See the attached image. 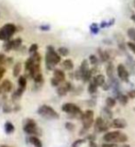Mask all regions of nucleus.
Listing matches in <instances>:
<instances>
[{
	"label": "nucleus",
	"instance_id": "nucleus-2",
	"mask_svg": "<svg viewBox=\"0 0 135 147\" xmlns=\"http://www.w3.org/2000/svg\"><path fill=\"white\" fill-rule=\"evenodd\" d=\"M129 139V137L125 133L119 131H112L106 132L103 136V141L106 142H113V144H123L126 142Z\"/></svg>",
	"mask_w": 135,
	"mask_h": 147
},
{
	"label": "nucleus",
	"instance_id": "nucleus-1",
	"mask_svg": "<svg viewBox=\"0 0 135 147\" xmlns=\"http://www.w3.org/2000/svg\"><path fill=\"white\" fill-rule=\"evenodd\" d=\"M61 62V55L54 50L53 46H47V52L45 55V64L48 70H54L55 65Z\"/></svg>",
	"mask_w": 135,
	"mask_h": 147
},
{
	"label": "nucleus",
	"instance_id": "nucleus-18",
	"mask_svg": "<svg viewBox=\"0 0 135 147\" xmlns=\"http://www.w3.org/2000/svg\"><path fill=\"white\" fill-rule=\"evenodd\" d=\"M106 74L108 76L109 78H111L114 76V74H115V69H114V65L113 63L111 62H108L107 63V66H106Z\"/></svg>",
	"mask_w": 135,
	"mask_h": 147
},
{
	"label": "nucleus",
	"instance_id": "nucleus-13",
	"mask_svg": "<svg viewBox=\"0 0 135 147\" xmlns=\"http://www.w3.org/2000/svg\"><path fill=\"white\" fill-rule=\"evenodd\" d=\"M92 81L95 83L97 86H102L106 83V77L102 74H97L92 78Z\"/></svg>",
	"mask_w": 135,
	"mask_h": 147
},
{
	"label": "nucleus",
	"instance_id": "nucleus-44",
	"mask_svg": "<svg viewBox=\"0 0 135 147\" xmlns=\"http://www.w3.org/2000/svg\"><path fill=\"white\" fill-rule=\"evenodd\" d=\"M6 61H7L6 56H5L3 53H0V65L4 64L5 63H6Z\"/></svg>",
	"mask_w": 135,
	"mask_h": 147
},
{
	"label": "nucleus",
	"instance_id": "nucleus-37",
	"mask_svg": "<svg viewBox=\"0 0 135 147\" xmlns=\"http://www.w3.org/2000/svg\"><path fill=\"white\" fill-rule=\"evenodd\" d=\"M85 139H77L74 141L73 144H72V147H79V146H81L83 144H85Z\"/></svg>",
	"mask_w": 135,
	"mask_h": 147
},
{
	"label": "nucleus",
	"instance_id": "nucleus-27",
	"mask_svg": "<svg viewBox=\"0 0 135 147\" xmlns=\"http://www.w3.org/2000/svg\"><path fill=\"white\" fill-rule=\"evenodd\" d=\"M14 131H15V126H14L11 122L7 121L5 123V131H6L7 134H10Z\"/></svg>",
	"mask_w": 135,
	"mask_h": 147
},
{
	"label": "nucleus",
	"instance_id": "nucleus-31",
	"mask_svg": "<svg viewBox=\"0 0 135 147\" xmlns=\"http://www.w3.org/2000/svg\"><path fill=\"white\" fill-rule=\"evenodd\" d=\"M3 47H4V50L6 51V52H9V51L13 50V40H6L4 45H3Z\"/></svg>",
	"mask_w": 135,
	"mask_h": 147
},
{
	"label": "nucleus",
	"instance_id": "nucleus-16",
	"mask_svg": "<svg viewBox=\"0 0 135 147\" xmlns=\"http://www.w3.org/2000/svg\"><path fill=\"white\" fill-rule=\"evenodd\" d=\"M117 100H119V102L122 105L125 106L129 102V96L128 95L122 94V93H120V92H117Z\"/></svg>",
	"mask_w": 135,
	"mask_h": 147
},
{
	"label": "nucleus",
	"instance_id": "nucleus-30",
	"mask_svg": "<svg viewBox=\"0 0 135 147\" xmlns=\"http://www.w3.org/2000/svg\"><path fill=\"white\" fill-rule=\"evenodd\" d=\"M32 78H33V80L36 84H41V83H43V74H41V72L35 74Z\"/></svg>",
	"mask_w": 135,
	"mask_h": 147
},
{
	"label": "nucleus",
	"instance_id": "nucleus-14",
	"mask_svg": "<svg viewBox=\"0 0 135 147\" xmlns=\"http://www.w3.org/2000/svg\"><path fill=\"white\" fill-rule=\"evenodd\" d=\"M12 89V83L6 79L2 82V84L0 85V90H1V93H8L10 92Z\"/></svg>",
	"mask_w": 135,
	"mask_h": 147
},
{
	"label": "nucleus",
	"instance_id": "nucleus-9",
	"mask_svg": "<svg viewBox=\"0 0 135 147\" xmlns=\"http://www.w3.org/2000/svg\"><path fill=\"white\" fill-rule=\"evenodd\" d=\"M109 124L106 121V119H104L102 117H99L96 119V121L94 122V129L95 131L97 132H105L109 130Z\"/></svg>",
	"mask_w": 135,
	"mask_h": 147
},
{
	"label": "nucleus",
	"instance_id": "nucleus-7",
	"mask_svg": "<svg viewBox=\"0 0 135 147\" xmlns=\"http://www.w3.org/2000/svg\"><path fill=\"white\" fill-rule=\"evenodd\" d=\"M81 121H82V123H83V128H85L86 130H89L90 127L95 122L94 111H93L92 109H86V111L83 113Z\"/></svg>",
	"mask_w": 135,
	"mask_h": 147
},
{
	"label": "nucleus",
	"instance_id": "nucleus-43",
	"mask_svg": "<svg viewBox=\"0 0 135 147\" xmlns=\"http://www.w3.org/2000/svg\"><path fill=\"white\" fill-rule=\"evenodd\" d=\"M102 147H119L116 144H113V142H106V144H102Z\"/></svg>",
	"mask_w": 135,
	"mask_h": 147
},
{
	"label": "nucleus",
	"instance_id": "nucleus-48",
	"mask_svg": "<svg viewBox=\"0 0 135 147\" xmlns=\"http://www.w3.org/2000/svg\"><path fill=\"white\" fill-rule=\"evenodd\" d=\"M131 20L135 23V14H132V15L131 16Z\"/></svg>",
	"mask_w": 135,
	"mask_h": 147
},
{
	"label": "nucleus",
	"instance_id": "nucleus-40",
	"mask_svg": "<svg viewBox=\"0 0 135 147\" xmlns=\"http://www.w3.org/2000/svg\"><path fill=\"white\" fill-rule=\"evenodd\" d=\"M74 128H76V126H74V123H72V122H66L65 123V129L67 131H74Z\"/></svg>",
	"mask_w": 135,
	"mask_h": 147
},
{
	"label": "nucleus",
	"instance_id": "nucleus-4",
	"mask_svg": "<svg viewBox=\"0 0 135 147\" xmlns=\"http://www.w3.org/2000/svg\"><path fill=\"white\" fill-rule=\"evenodd\" d=\"M38 114L41 117L48 119H58L59 114L55 111V109L48 105H43L38 109Z\"/></svg>",
	"mask_w": 135,
	"mask_h": 147
},
{
	"label": "nucleus",
	"instance_id": "nucleus-51",
	"mask_svg": "<svg viewBox=\"0 0 135 147\" xmlns=\"http://www.w3.org/2000/svg\"><path fill=\"white\" fill-rule=\"evenodd\" d=\"M133 7H134V8H135V0L133 1Z\"/></svg>",
	"mask_w": 135,
	"mask_h": 147
},
{
	"label": "nucleus",
	"instance_id": "nucleus-25",
	"mask_svg": "<svg viewBox=\"0 0 135 147\" xmlns=\"http://www.w3.org/2000/svg\"><path fill=\"white\" fill-rule=\"evenodd\" d=\"M116 104H117V99L112 98V96H108V98H106V106L107 107L112 109L115 107Z\"/></svg>",
	"mask_w": 135,
	"mask_h": 147
},
{
	"label": "nucleus",
	"instance_id": "nucleus-34",
	"mask_svg": "<svg viewBox=\"0 0 135 147\" xmlns=\"http://www.w3.org/2000/svg\"><path fill=\"white\" fill-rule=\"evenodd\" d=\"M57 52H58V53L60 55H61V56H67V55L69 54V53H70V51L66 47H59L58 50H57Z\"/></svg>",
	"mask_w": 135,
	"mask_h": 147
},
{
	"label": "nucleus",
	"instance_id": "nucleus-45",
	"mask_svg": "<svg viewBox=\"0 0 135 147\" xmlns=\"http://www.w3.org/2000/svg\"><path fill=\"white\" fill-rule=\"evenodd\" d=\"M101 87H102V88H103V90H106V91H107V90H109V89L110 88L111 86H110L109 83H107V82H106L105 84H104L103 86H102Z\"/></svg>",
	"mask_w": 135,
	"mask_h": 147
},
{
	"label": "nucleus",
	"instance_id": "nucleus-39",
	"mask_svg": "<svg viewBox=\"0 0 135 147\" xmlns=\"http://www.w3.org/2000/svg\"><path fill=\"white\" fill-rule=\"evenodd\" d=\"M51 84H52V86H54V87H58L60 85L62 84L61 82H60L58 79H56L55 77H53L52 79H51Z\"/></svg>",
	"mask_w": 135,
	"mask_h": 147
},
{
	"label": "nucleus",
	"instance_id": "nucleus-3",
	"mask_svg": "<svg viewBox=\"0 0 135 147\" xmlns=\"http://www.w3.org/2000/svg\"><path fill=\"white\" fill-rule=\"evenodd\" d=\"M62 110L63 112L69 114L70 116L74 119H82L84 113L82 112L81 109L74 103H64L62 106Z\"/></svg>",
	"mask_w": 135,
	"mask_h": 147
},
{
	"label": "nucleus",
	"instance_id": "nucleus-47",
	"mask_svg": "<svg viewBox=\"0 0 135 147\" xmlns=\"http://www.w3.org/2000/svg\"><path fill=\"white\" fill-rule=\"evenodd\" d=\"M89 147H97V144L94 141H89Z\"/></svg>",
	"mask_w": 135,
	"mask_h": 147
},
{
	"label": "nucleus",
	"instance_id": "nucleus-28",
	"mask_svg": "<svg viewBox=\"0 0 135 147\" xmlns=\"http://www.w3.org/2000/svg\"><path fill=\"white\" fill-rule=\"evenodd\" d=\"M20 72H21V63H17L13 67V76L15 77H18L20 75Z\"/></svg>",
	"mask_w": 135,
	"mask_h": 147
},
{
	"label": "nucleus",
	"instance_id": "nucleus-49",
	"mask_svg": "<svg viewBox=\"0 0 135 147\" xmlns=\"http://www.w3.org/2000/svg\"><path fill=\"white\" fill-rule=\"evenodd\" d=\"M119 147H131V145H129V144H123V145L119 146Z\"/></svg>",
	"mask_w": 135,
	"mask_h": 147
},
{
	"label": "nucleus",
	"instance_id": "nucleus-10",
	"mask_svg": "<svg viewBox=\"0 0 135 147\" xmlns=\"http://www.w3.org/2000/svg\"><path fill=\"white\" fill-rule=\"evenodd\" d=\"M73 88V86L70 82H64L63 85H60L57 87V94L60 96H66L69 91H71Z\"/></svg>",
	"mask_w": 135,
	"mask_h": 147
},
{
	"label": "nucleus",
	"instance_id": "nucleus-6",
	"mask_svg": "<svg viewBox=\"0 0 135 147\" xmlns=\"http://www.w3.org/2000/svg\"><path fill=\"white\" fill-rule=\"evenodd\" d=\"M17 31V27L12 23H7L0 29V40H7L15 34Z\"/></svg>",
	"mask_w": 135,
	"mask_h": 147
},
{
	"label": "nucleus",
	"instance_id": "nucleus-38",
	"mask_svg": "<svg viewBox=\"0 0 135 147\" xmlns=\"http://www.w3.org/2000/svg\"><path fill=\"white\" fill-rule=\"evenodd\" d=\"M126 44H127L128 49H129L130 51H131L132 53H133L135 54V42H134V41H132V40L128 41V42H127Z\"/></svg>",
	"mask_w": 135,
	"mask_h": 147
},
{
	"label": "nucleus",
	"instance_id": "nucleus-24",
	"mask_svg": "<svg viewBox=\"0 0 135 147\" xmlns=\"http://www.w3.org/2000/svg\"><path fill=\"white\" fill-rule=\"evenodd\" d=\"M97 86L94 82H93L92 80L88 83V86H87V91H88V93H89L90 95H93V94H95L97 93Z\"/></svg>",
	"mask_w": 135,
	"mask_h": 147
},
{
	"label": "nucleus",
	"instance_id": "nucleus-8",
	"mask_svg": "<svg viewBox=\"0 0 135 147\" xmlns=\"http://www.w3.org/2000/svg\"><path fill=\"white\" fill-rule=\"evenodd\" d=\"M116 72L119 80H122V82H129L130 78V74L127 67L124 65L123 63H119L116 68Z\"/></svg>",
	"mask_w": 135,
	"mask_h": 147
},
{
	"label": "nucleus",
	"instance_id": "nucleus-17",
	"mask_svg": "<svg viewBox=\"0 0 135 147\" xmlns=\"http://www.w3.org/2000/svg\"><path fill=\"white\" fill-rule=\"evenodd\" d=\"M89 69H90L89 68V61L86 59H84L81 63V64H80V67H79V71H80L81 75L83 76L84 74H85L86 71L89 70Z\"/></svg>",
	"mask_w": 135,
	"mask_h": 147
},
{
	"label": "nucleus",
	"instance_id": "nucleus-12",
	"mask_svg": "<svg viewBox=\"0 0 135 147\" xmlns=\"http://www.w3.org/2000/svg\"><path fill=\"white\" fill-rule=\"evenodd\" d=\"M97 55L99 56V60L101 63H108L110 60V54L107 52V51L101 49V48H97Z\"/></svg>",
	"mask_w": 135,
	"mask_h": 147
},
{
	"label": "nucleus",
	"instance_id": "nucleus-19",
	"mask_svg": "<svg viewBox=\"0 0 135 147\" xmlns=\"http://www.w3.org/2000/svg\"><path fill=\"white\" fill-rule=\"evenodd\" d=\"M102 115H103V117H102V118H103L104 119H106V121H108V119H112L113 113L110 110V108L107 107V106H106V108L102 109Z\"/></svg>",
	"mask_w": 135,
	"mask_h": 147
},
{
	"label": "nucleus",
	"instance_id": "nucleus-35",
	"mask_svg": "<svg viewBox=\"0 0 135 147\" xmlns=\"http://www.w3.org/2000/svg\"><path fill=\"white\" fill-rule=\"evenodd\" d=\"M99 26L97 24V23H93V24L90 25V28H89V30H90V32L93 34H97L99 33Z\"/></svg>",
	"mask_w": 135,
	"mask_h": 147
},
{
	"label": "nucleus",
	"instance_id": "nucleus-20",
	"mask_svg": "<svg viewBox=\"0 0 135 147\" xmlns=\"http://www.w3.org/2000/svg\"><path fill=\"white\" fill-rule=\"evenodd\" d=\"M29 142H30V144H31L32 145H33L34 147H43V142H41V141L36 135H32V136H30V139H29Z\"/></svg>",
	"mask_w": 135,
	"mask_h": 147
},
{
	"label": "nucleus",
	"instance_id": "nucleus-15",
	"mask_svg": "<svg viewBox=\"0 0 135 147\" xmlns=\"http://www.w3.org/2000/svg\"><path fill=\"white\" fill-rule=\"evenodd\" d=\"M53 77L58 79L61 83L65 81V74L61 69H54L53 70Z\"/></svg>",
	"mask_w": 135,
	"mask_h": 147
},
{
	"label": "nucleus",
	"instance_id": "nucleus-41",
	"mask_svg": "<svg viewBox=\"0 0 135 147\" xmlns=\"http://www.w3.org/2000/svg\"><path fill=\"white\" fill-rule=\"evenodd\" d=\"M38 48H39L38 44H36V43H33V44H32V45L30 46V49H29V52H30V53H36L37 51H38Z\"/></svg>",
	"mask_w": 135,
	"mask_h": 147
},
{
	"label": "nucleus",
	"instance_id": "nucleus-5",
	"mask_svg": "<svg viewBox=\"0 0 135 147\" xmlns=\"http://www.w3.org/2000/svg\"><path fill=\"white\" fill-rule=\"evenodd\" d=\"M23 131L27 134L30 135H40L41 134L40 129L37 126V123L34 119H26L23 123Z\"/></svg>",
	"mask_w": 135,
	"mask_h": 147
},
{
	"label": "nucleus",
	"instance_id": "nucleus-22",
	"mask_svg": "<svg viewBox=\"0 0 135 147\" xmlns=\"http://www.w3.org/2000/svg\"><path fill=\"white\" fill-rule=\"evenodd\" d=\"M62 65H63V69H65L67 71H71L74 69V62L71 59H65L63 62Z\"/></svg>",
	"mask_w": 135,
	"mask_h": 147
},
{
	"label": "nucleus",
	"instance_id": "nucleus-46",
	"mask_svg": "<svg viewBox=\"0 0 135 147\" xmlns=\"http://www.w3.org/2000/svg\"><path fill=\"white\" fill-rule=\"evenodd\" d=\"M5 73H6V69H5L4 67H2V66H0V80H1V78L3 77Z\"/></svg>",
	"mask_w": 135,
	"mask_h": 147
},
{
	"label": "nucleus",
	"instance_id": "nucleus-29",
	"mask_svg": "<svg viewBox=\"0 0 135 147\" xmlns=\"http://www.w3.org/2000/svg\"><path fill=\"white\" fill-rule=\"evenodd\" d=\"M33 66H34V63H33V60L31 59V57H30L29 59H27L26 62H25V70H26V72H30Z\"/></svg>",
	"mask_w": 135,
	"mask_h": 147
},
{
	"label": "nucleus",
	"instance_id": "nucleus-11",
	"mask_svg": "<svg viewBox=\"0 0 135 147\" xmlns=\"http://www.w3.org/2000/svg\"><path fill=\"white\" fill-rule=\"evenodd\" d=\"M127 125H128L127 121L122 118L114 119L110 122V126L111 127H113L115 129H119V130H120V129H125L127 127Z\"/></svg>",
	"mask_w": 135,
	"mask_h": 147
},
{
	"label": "nucleus",
	"instance_id": "nucleus-26",
	"mask_svg": "<svg viewBox=\"0 0 135 147\" xmlns=\"http://www.w3.org/2000/svg\"><path fill=\"white\" fill-rule=\"evenodd\" d=\"M31 59L33 60L34 65H41V56L39 53H33L31 55Z\"/></svg>",
	"mask_w": 135,
	"mask_h": 147
},
{
	"label": "nucleus",
	"instance_id": "nucleus-50",
	"mask_svg": "<svg viewBox=\"0 0 135 147\" xmlns=\"http://www.w3.org/2000/svg\"><path fill=\"white\" fill-rule=\"evenodd\" d=\"M0 147H11V146H8V145H1Z\"/></svg>",
	"mask_w": 135,
	"mask_h": 147
},
{
	"label": "nucleus",
	"instance_id": "nucleus-42",
	"mask_svg": "<svg viewBox=\"0 0 135 147\" xmlns=\"http://www.w3.org/2000/svg\"><path fill=\"white\" fill-rule=\"evenodd\" d=\"M128 96H129V98H135V89H132V90H130L128 93H127Z\"/></svg>",
	"mask_w": 135,
	"mask_h": 147
},
{
	"label": "nucleus",
	"instance_id": "nucleus-32",
	"mask_svg": "<svg viewBox=\"0 0 135 147\" xmlns=\"http://www.w3.org/2000/svg\"><path fill=\"white\" fill-rule=\"evenodd\" d=\"M18 84L20 87H22V88H26V86H27V78L24 76H20L18 77Z\"/></svg>",
	"mask_w": 135,
	"mask_h": 147
},
{
	"label": "nucleus",
	"instance_id": "nucleus-33",
	"mask_svg": "<svg viewBox=\"0 0 135 147\" xmlns=\"http://www.w3.org/2000/svg\"><path fill=\"white\" fill-rule=\"evenodd\" d=\"M127 36L130 38V40L135 42V29L134 28H129L127 30Z\"/></svg>",
	"mask_w": 135,
	"mask_h": 147
},
{
	"label": "nucleus",
	"instance_id": "nucleus-21",
	"mask_svg": "<svg viewBox=\"0 0 135 147\" xmlns=\"http://www.w3.org/2000/svg\"><path fill=\"white\" fill-rule=\"evenodd\" d=\"M88 61H89V63L92 66H97L100 63V60L97 54H90L89 57H88Z\"/></svg>",
	"mask_w": 135,
	"mask_h": 147
},
{
	"label": "nucleus",
	"instance_id": "nucleus-23",
	"mask_svg": "<svg viewBox=\"0 0 135 147\" xmlns=\"http://www.w3.org/2000/svg\"><path fill=\"white\" fill-rule=\"evenodd\" d=\"M93 76H94V75H93V73H92V71H91V68H90L89 70L86 71V72L82 76V80H83L84 83H89V82L92 80Z\"/></svg>",
	"mask_w": 135,
	"mask_h": 147
},
{
	"label": "nucleus",
	"instance_id": "nucleus-36",
	"mask_svg": "<svg viewBox=\"0 0 135 147\" xmlns=\"http://www.w3.org/2000/svg\"><path fill=\"white\" fill-rule=\"evenodd\" d=\"M22 40L21 38H17L15 40H13V50H18L21 46Z\"/></svg>",
	"mask_w": 135,
	"mask_h": 147
}]
</instances>
